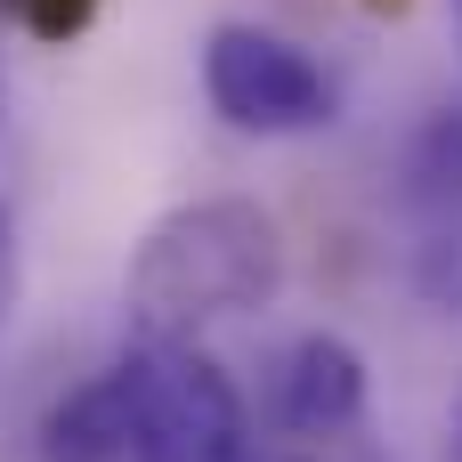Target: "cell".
I'll return each instance as SVG.
<instances>
[{
	"instance_id": "cell-4",
	"label": "cell",
	"mask_w": 462,
	"mask_h": 462,
	"mask_svg": "<svg viewBox=\"0 0 462 462\" xmlns=\"http://www.w3.org/2000/svg\"><path fill=\"white\" fill-rule=\"evenodd\" d=\"M365 414V357L341 333H300L268 365V422L284 439H333Z\"/></svg>"
},
{
	"instance_id": "cell-2",
	"label": "cell",
	"mask_w": 462,
	"mask_h": 462,
	"mask_svg": "<svg viewBox=\"0 0 462 462\" xmlns=\"http://www.w3.org/2000/svg\"><path fill=\"white\" fill-rule=\"evenodd\" d=\"M106 390L122 414V462H260L236 382L195 341H138L106 365Z\"/></svg>"
},
{
	"instance_id": "cell-1",
	"label": "cell",
	"mask_w": 462,
	"mask_h": 462,
	"mask_svg": "<svg viewBox=\"0 0 462 462\" xmlns=\"http://www.w3.org/2000/svg\"><path fill=\"white\" fill-rule=\"evenodd\" d=\"M276 284H284L276 219L252 195H203L146 227V244L130 252L122 300L138 341H195L203 325L268 309Z\"/></svg>"
},
{
	"instance_id": "cell-6",
	"label": "cell",
	"mask_w": 462,
	"mask_h": 462,
	"mask_svg": "<svg viewBox=\"0 0 462 462\" xmlns=\"http://www.w3.org/2000/svg\"><path fill=\"white\" fill-rule=\"evenodd\" d=\"M0 8H8V24L32 32V41H73V32H89V16H97L106 0H0Z\"/></svg>"
},
{
	"instance_id": "cell-8",
	"label": "cell",
	"mask_w": 462,
	"mask_h": 462,
	"mask_svg": "<svg viewBox=\"0 0 462 462\" xmlns=\"http://www.w3.org/2000/svg\"><path fill=\"white\" fill-rule=\"evenodd\" d=\"M292 462H309V455H292Z\"/></svg>"
},
{
	"instance_id": "cell-5",
	"label": "cell",
	"mask_w": 462,
	"mask_h": 462,
	"mask_svg": "<svg viewBox=\"0 0 462 462\" xmlns=\"http://www.w3.org/2000/svg\"><path fill=\"white\" fill-rule=\"evenodd\" d=\"M406 211L422 219V260L462 252V114H439L406 162Z\"/></svg>"
},
{
	"instance_id": "cell-7",
	"label": "cell",
	"mask_w": 462,
	"mask_h": 462,
	"mask_svg": "<svg viewBox=\"0 0 462 462\" xmlns=\"http://www.w3.org/2000/svg\"><path fill=\"white\" fill-rule=\"evenodd\" d=\"M8 309H16V227L0 211V325H8Z\"/></svg>"
},
{
	"instance_id": "cell-9",
	"label": "cell",
	"mask_w": 462,
	"mask_h": 462,
	"mask_svg": "<svg viewBox=\"0 0 462 462\" xmlns=\"http://www.w3.org/2000/svg\"><path fill=\"white\" fill-rule=\"evenodd\" d=\"M455 16H462V0H455Z\"/></svg>"
},
{
	"instance_id": "cell-3",
	"label": "cell",
	"mask_w": 462,
	"mask_h": 462,
	"mask_svg": "<svg viewBox=\"0 0 462 462\" xmlns=\"http://www.w3.org/2000/svg\"><path fill=\"white\" fill-rule=\"evenodd\" d=\"M203 97L244 138H300V130H325L333 122L325 65L300 41L260 32V24H219L203 41Z\"/></svg>"
}]
</instances>
